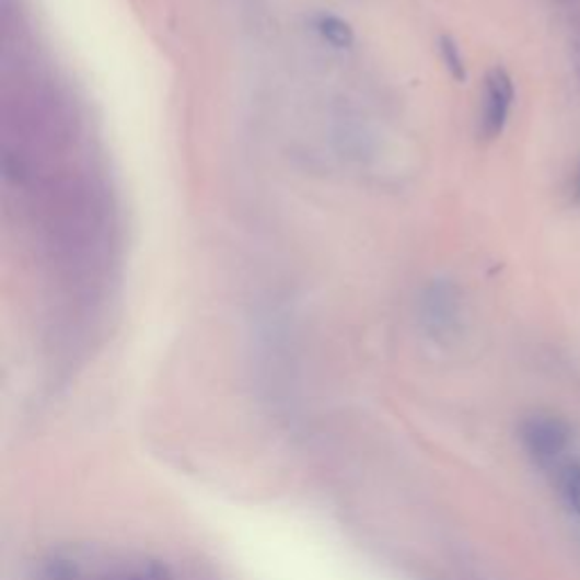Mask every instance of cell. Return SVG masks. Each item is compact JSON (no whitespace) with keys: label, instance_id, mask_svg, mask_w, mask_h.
<instances>
[{"label":"cell","instance_id":"cell-1","mask_svg":"<svg viewBox=\"0 0 580 580\" xmlns=\"http://www.w3.org/2000/svg\"><path fill=\"white\" fill-rule=\"evenodd\" d=\"M44 580H173L169 569L139 554L107 546H63L44 560Z\"/></svg>","mask_w":580,"mask_h":580},{"label":"cell","instance_id":"cell-2","mask_svg":"<svg viewBox=\"0 0 580 580\" xmlns=\"http://www.w3.org/2000/svg\"><path fill=\"white\" fill-rule=\"evenodd\" d=\"M522 442L529 456L546 467L556 463L571 442V429L556 415H533L522 425Z\"/></svg>","mask_w":580,"mask_h":580},{"label":"cell","instance_id":"cell-3","mask_svg":"<svg viewBox=\"0 0 580 580\" xmlns=\"http://www.w3.org/2000/svg\"><path fill=\"white\" fill-rule=\"evenodd\" d=\"M514 98V86L510 76L503 69H495L486 78L483 89V114H480V132L486 139H495L503 132L508 114Z\"/></svg>","mask_w":580,"mask_h":580},{"label":"cell","instance_id":"cell-4","mask_svg":"<svg viewBox=\"0 0 580 580\" xmlns=\"http://www.w3.org/2000/svg\"><path fill=\"white\" fill-rule=\"evenodd\" d=\"M315 27L322 35V39L329 42L336 48H349L353 44V30L349 27V23H345L338 16L322 14V16H317Z\"/></svg>","mask_w":580,"mask_h":580},{"label":"cell","instance_id":"cell-5","mask_svg":"<svg viewBox=\"0 0 580 580\" xmlns=\"http://www.w3.org/2000/svg\"><path fill=\"white\" fill-rule=\"evenodd\" d=\"M560 488L569 508L580 514V465L567 467L560 476Z\"/></svg>","mask_w":580,"mask_h":580},{"label":"cell","instance_id":"cell-6","mask_svg":"<svg viewBox=\"0 0 580 580\" xmlns=\"http://www.w3.org/2000/svg\"><path fill=\"white\" fill-rule=\"evenodd\" d=\"M440 50H442V59L446 63L449 73L454 76L456 80H465V61H463V55H461L456 42L449 39V37H442L440 39Z\"/></svg>","mask_w":580,"mask_h":580},{"label":"cell","instance_id":"cell-7","mask_svg":"<svg viewBox=\"0 0 580 580\" xmlns=\"http://www.w3.org/2000/svg\"><path fill=\"white\" fill-rule=\"evenodd\" d=\"M578 193H580V182H578Z\"/></svg>","mask_w":580,"mask_h":580}]
</instances>
